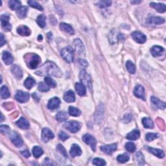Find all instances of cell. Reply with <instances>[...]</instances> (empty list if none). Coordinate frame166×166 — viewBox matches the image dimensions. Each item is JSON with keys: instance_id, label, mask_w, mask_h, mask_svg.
<instances>
[{"instance_id": "cell-51", "label": "cell", "mask_w": 166, "mask_h": 166, "mask_svg": "<svg viewBox=\"0 0 166 166\" xmlns=\"http://www.w3.org/2000/svg\"><path fill=\"white\" fill-rule=\"evenodd\" d=\"M59 138L61 140L66 141L69 138V136H68V134H67L65 132L61 131V132L59 133Z\"/></svg>"}, {"instance_id": "cell-17", "label": "cell", "mask_w": 166, "mask_h": 166, "mask_svg": "<svg viewBox=\"0 0 166 166\" xmlns=\"http://www.w3.org/2000/svg\"><path fill=\"white\" fill-rule=\"evenodd\" d=\"M164 48L159 46H154L151 49V53L154 57L161 56L164 53Z\"/></svg>"}, {"instance_id": "cell-40", "label": "cell", "mask_w": 166, "mask_h": 166, "mask_svg": "<svg viewBox=\"0 0 166 166\" xmlns=\"http://www.w3.org/2000/svg\"><path fill=\"white\" fill-rule=\"evenodd\" d=\"M129 156L127 153H124L123 154H120L118 157H117V160L120 163H124V162H127V161H129Z\"/></svg>"}, {"instance_id": "cell-18", "label": "cell", "mask_w": 166, "mask_h": 166, "mask_svg": "<svg viewBox=\"0 0 166 166\" xmlns=\"http://www.w3.org/2000/svg\"><path fill=\"white\" fill-rule=\"evenodd\" d=\"M60 29L62 31H64V32L66 33L69 34H71V35H73V34H74V29L72 28V27L69 25L68 23H60Z\"/></svg>"}, {"instance_id": "cell-8", "label": "cell", "mask_w": 166, "mask_h": 166, "mask_svg": "<svg viewBox=\"0 0 166 166\" xmlns=\"http://www.w3.org/2000/svg\"><path fill=\"white\" fill-rule=\"evenodd\" d=\"M54 134L52 131L47 128H44V129L42 131V140L44 143L47 142L48 141L53 139L54 138Z\"/></svg>"}, {"instance_id": "cell-27", "label": "cell", "mask_w": 166, "mask_h": 166, "mask_svg": "<svg viewBox=\"0 0 166 166\" xmlns=\"http://www.w3.org/2000/svg\"><path fill=\"white\" fill-rule=\"evenodd\" d=\"M148 150L151 153H152L154 156H156V157H157L160 158H163L165 156L164 152L161 149H155V148H152V147H149Z\"/></svg>"}, {"instance_id": "cell-31", "label": "cell", "mask_w": 166, "mask_h": 166, "mask_svg": "<svg viewBox=\"0 0 166 166\" xmlns=\"http://www.w3.org/2000/svg\"><path fill=\"white\" fill-rule=\"evenodd\" d=\"M9 7L13 10H18L22 5V3L18 0H11V1H9Z\"/></svg>"}, {"instance_id": "cell-30", "label": "cell", "mask_w": 166, "mask_h": 166, "mask_svg": "<svg viewBox=\"0 0 166 166\" xmlns=\"http://www.w3.org/2000/svg\"><path fill=\"white\" fill-rule=\"evenodd\" d=\"M27 11H28V8H27V7H21L18 10H17L16 15L19 18L23 19L26 17Z\"/></svg>"}, {"instance_id": "cell-28", "label": "cell", "mask_w": 166, "mask_h": 166, "mask_svg": "<svg viewBox=\"0 0 166 166\" xmlns=\"http://www.w3.org/2000/svg\"><path fill=\"white\" fill-rule=\"evenodd\" d=\"M140 130L135 129L127 135V138L129 140L134 141L138 139V138H140Z\"/></svg>"}, {"instance_id": "cell-13", "label": "cell", "mask_w": 166, "mask_h": 166, "mask_svg": "<svg viewBox=\"0 0 166 166\" xmlns=\"http://www.w3.org/2000/svg\"><path fill=\"white\" fill-rule=\"evenodd\" d=\"M147 22L150 25H161L165 23V19L162 17L151 16L147 18Z\"/></svg>"}, {"instance_id": "cell-57", "label": "cell", "mask_w": 166, "mask_h": 166, "mask_svg": "<svg viewBox=\"0 0 166 166\" xmlns=\"http://www.w3.org/2000/svg\"><path fill=\"white\" fill-rule=\"evenodd\" d=\"M39 40H42V36L39 35Z\"/></svg>"}, {"instance_id": "cell-15", "label": "cell", "mask_w": 166, "mask_h": 166, "mask_svg": "<svg viewBox=\"0 0 166 166\" xmlns=\"http://www.w3.org/2000/svg\"><path fill=\"white\" fill-rule=\"evenodd\" d=\"M134 95L137 97L138 98L142 99L143 100H145V90L142 86L137 85L134 88Z\"/></svg>"}, {"instance_id": "cell-9", "label": "cell", "mask_w": 166, "mask_h": 166, "mask_svg": "<svg viewBox=\"0 0 166 166\" xmlns=\"http://www.w3.org/2000/svg\"><path fill=\"white\" fill-rule=\"evenodd\" d=\"M10 17L7 15H2L1 16V22L2 29L5 31H10L12 29V26L9 23Z\"/></svg>"}, {"instance_id": "cell-16", "label": "cell", "mask_w": 166, "mask_h": 166, "mask_svg": "<svg viewBox=\"0 0 166 166\" xmlns=\"http://www.w3.org/2000/svg\"><path fill=\"white\" fill-rule=\"evenodd\" d=\"M60 104V99L58 98H53L51 99L47 104V108L50 110H55L59 106Z\"/></svg>"}, {"instance_id": "cell-23", "label": "cell", "mask_w": 166, "mask_h": 166, "mask_svg": "<svg viewBox=\"0 0 166 166\" xmlns=\"http://www.w3.org/2000/svg\"><path fill=\"white\" fill-rule=\"evenodd\" d=\"M16 124H17V126L22 129H27L29 128V123L28 122V121L23 117H20L18 122H16Z\"/></svg>"}, {"instance_id": "cell-24", "label": "cell", "mask_w": 166, "mask_h": 166, "mask_svg": "<svg viewBox=\"0 0 166 166\" xmlns=\"http://www.w3.org/2000/svg\"><path fill=\"white\" fill-rule=\"evenodd\" d=\"M64 101L67 103L74 102L75 101V93L71 90H69L66 92L64 95Z\"/></svg>"}, {"instance_id": "cell-11", "label": "cell", "mask_w": 166, "mask_h": 166, "mask_svg": "<svg viewBox=\"0 0 166 166\" xmlns=\"http://www.w3.org/2000/svg\"><path fill=\"white\" fill-rule=\"evenodd\" d=\"M15 99L20 103H25L28 101L29 99V94L27 92L18 90L15 95Z\"/></svg>"}, {"instance_id": "cell-10", "label": "cell", "mask_w": 166, "mask_h": 166, "mask_svg": "<svg viewBox=\"0 0 166 166\" xmlns=\"http://www.w3.org/2000/svg\"><path fill=\"white\" fill-rule=\"evenodd\" d=\"M132 38L135 42L139 44H143L147 40L146 36L142 33L139 32V31H134V32H133L132 33Z\"/></svg>"}, {"instance_id": "cell-45", "label": "cell", "mask_w": 166, "mask_h": 166, "mask_svg": "<svg viewBox=\"0 0 166 166\" xmlns=\"http://www.w3.org/2000/svg\"><path fill=\"white\" fill-rule=\"evenodd\" d=\"M136 159L138 162V163L140 165H142L144 164L145 163V160H144V157L143 155L142 154V153H137L136 155Z\"/></svg>"}, {"instance_id": "cell-29", "label": "cell", "mask_w": 166, "mask_h": 166, "mask_svg": "<svg viewBox=\"0 0 166 166\" xmlns=\"http://www.w3.org/2000/svg\"><path fill=\"white\" fill-rule=\"evenodd\" d=\"M151 100L152 103H153L155 106H157L158 108L164 110L165 108V103L164 102L161 101L160 100H159L158 98H155V97H151Z\"/></svg>"}, {"instance_id": "cell-42", "label": "cell", "mask_w": 166, "mask_h": 166, "mask_svg": "<svg viewBox=\"0 0 166 166\" xmlns=\"http://www.w3.org/2000/svg\"><path fill=\"white\" fill-rule=\"evenodd\" d=\"M50 86H47L46 83L40 82L39 84V86H38V88H39V91L42 92H48L50 90Z\"/></svg>"}, {"instance_id": "cell-38", "label": "cell", "mask_w": 166, "mask_h": 166, "mask_svg": "<svg viewBox=\"0 0 166 166\" xmlns=\"http://www.w3.org/2000/svg\"><path fill=\"white\" fill-rule=\"evenodd\" d=\"M10 95L8 88L6 86H3L1 88V98L2 99H7Z\"/></svg>"}, {"instance_id": "cell-33", "label": "cell", "mask_w": 166, "mask_h": 166, "mask_svg": "<svg viewBox=\"0 0 166 166\" xmlns=\"http://www.w3.org/2000/svg\"><path fill=\"white\" fill-rule=\"evenodd\" d=\"M56 118L58 121V122H65V121H66L68 118V114L66 112L60 111L57 114Z\"/></svg>"}, {"instance_id": "cell-37", "label": "cell", "mask_w": 166, "mask_h": 166, "mask_svg": "<svg viewBox=\"0 0 166 166\" xmlns=\"http://www.w3.org/2000/svg\"><path fill=\"white\" fill-rule=\"evenodd\" d=\"M35 84V81L34 80V79L32 77H28L26 79V80L24 82V86L27 89L32 88L33 86Z\"/></svg>"}, {"instance_id": "cell-2", "label": "cell", "mask_w": 166, "mask_h": 166, "mask_svg": "<svg viewBox=\"0 0 166 166\" xmlns=\"http://www.w3.org/2000/svg\"><path fill=\"white\" fill-rule=\"evenodd\" d=\"M25 59H26V63L28 66V67L30 69H36L40 64L41 61L40 57L36 54H27L25 56Z\"/></svg>"}, {"instance_id": "cell-54", "label": "cell", "mask_w": 166, "mask_h": 166, "mask_svg": "<svg viewBox=\"0 0 166 166\" xmlns=\"http://www.w3.org/2000/svg\"><path fill=\"white\" fill-rule=\"evenodd\" d=\"M21 154H22L24 157L25 158H29L30 157V153L29 152V151L27 150H24L23 151L21 152Z\"/></svg>"}, {"instance_id": "cell-22", "label": "cell", "mask_w": 166, "mask_h": 166, "mask_svg": "<svg viewBox=\"0 0 166 166\" xmlns=\"http://www.w3.org/2000/svg\"><path fill=\"white\" fill-rule=\"evenodd\" d=\"M2 59L3 62H4V63L7 65L11 64L14 60V58L12 56V55L10 53H9L8 51L3 52L2 55Z\"/></svg>"}, {"instance_id": "cell-6", "label": "cell", "mask_w": 166, "mask_h": 166, "mask_svg": "<svg viewBox=\"0 0 166 166\" xmlns=\"http://www.w3.org/2000/svg\"><path fill=\"white\" fill-rule=\"evenodd\" d=\"M10 139L12 143L17 147H21L23 144V141L22 138L18 134L15 132H12L10 133Z\"/></svg>"}, {"instance_id": "cell-52", "label": "cell", "mask_w": 166, "mask_h": 166, "mask_svg": "<svg viewBox=\"0 0 166 166\" xmlns=\"http://www.w3.org/2000/svg\"><path fill=\"white\" fill-rule=\"evenodd\" d=\"M132 119V116H131V114H127L126 115H124V118H123V121L125 123H128Z\"/></svg>"}, {"instance_id": "cell-1", "label": "cell", "mask_w": 166, "mask_h": 166, "mask_svg": "<svg viewBox=\"0 0 166 166\" xmlns=\"http://www.w3.org/2000/svg\"><path fill=\"white\" fill-rule=\"evenodd\" d=\"M36 74L40 76H53L56 77H62V71L54 62L47 61L45 62L36 71Z\"/></svg>"}, {"instance_id": "cell-14", "label": "cell", "mask_w": 166, "mask_h": 166, "mask_svg": "<svg viewBox=\"0 0 166 166\" xmlns=\"http://www.w3.org/2000/svg\"><path fill=\"white\" fill-rule=\"evenodd\" d=\"M117 145L116 143L103 145V146L101 147V150L107 154H111L117 149Z\"/></svg>"}, {"instance_id": "cell-25", "label": "cell", "mask_w": 166, "mask_h": 166, "mask_svg": "<svg viewBox=\"0 0 166 166\" xmlns=\"http://www.w3.org/2000/svg\"><path fill=\"white\" fill-rule=\"evenodd\" d=\"M11 71L14 76H15L17 79H18V80L22 78L23 77L22 71L21 70V69L18 66H13L11 68Z\"/></svg>"}, {"instance_id": "cell-35", "label": "cell", "mask_w": 166, "mask_h": 166, "mask_svg": "<svg viewBox=\"0 0 166 166\" xmlns=\"http://www.w3.org/2000/svg\"><path fill=\"white\" fill-rule=\"evenodd\" d=\"M81 114V110L75 108V107L74 106H70L69 107V114L71 116H74V117H77L80 116Z\"/></svg>"}, {"instance_id": "cell-58", "label": "cell", "mask_w": 166, "mask_h": 166, "mask_svg": "<svg viewBox=\"0 0 166 166\" xmlns=\"http://www.w3.org/2000/svg\"><path fill=\"white\" fill-rule=\"evenodd\" d=\"M3 114H1V122H3Z\"/></svg>"}, {"instance_id": "cell-39", "label": "cell", "mask_w": 166, "mask_h": 166, "mask_svg": "<svg viewBox=\"0 0 166 166\" xmlns=\"http://www.w3.org/2000/svg\"><path fill=\"white\" fill-rule=\"evenodd\" d=\"M126 68L127 71L131 74H134L136 72V66L131 61H127L126 62Z\"/></svg>"}, {"instance_id": "cell-47", "label": "cell", "mask_w": 166, "mask_h": 166, "mask_svg": "<svg viewBox=\"0 0 166 166\" xmlns=\"http://www.w3.org/2000/svg\"><path fill=\"white\" fill-rule=\"evenodd\" d=\"M57 150L58 152H59L61 154H62V156H64L65 157H68V153L66 152V149L62 146L61 144H58L57 145Z\"/></svg>"}, {"instance_id": "cell-56", "label": "cell", "mask_w": 166, "mask_h": 166, "mask_svg": "<svg viewBox=\"0 0 166 166\" xmlns=\"http://www.w3.org/2000/svg\"><path fill=\"white\" fill-rule=\"evenodd\" d=\"M141 1H131V3H134V4H136V3H140Z\"/></svg>"}, {"instance_id": "cell-55", "label": "cell", "mask_w": 166, "mask_h": 166, "mask_svg": "<svg viewBox=\"0 0 166 166\" xmlns=\"http://www.w3.org/2000/svg\"><path fill=\"white\" fill-rule=\"evenodd\" d=\"M0 42H1V45H0L1 47H2L3 45H4L6 43L5 40H4V37H3V34H1V40H0Z\"/></svg>"}, {"instance_id": "cell-12", "label": "cell", "mask_w": 166, "mask_h": 166, "mask_svg": "<svg viewBox=\"0 0 166 166\" xmlns=\"http://www.w3.org/2000/svg\"><path fill=\"white\" fill-rule=\"evenodd\" d=\"M74 47L75 50L79 55H83L85 53L84 46L81 40L75 39L74 42Z\"/></svg>"}, {"instance_id": "cell-41", "label": "cell", "mask_w": 166, "mask_h": 166, "mask_svg": "<svg viewBox=\"0 0 166 166\" xmlns=\"http://www.w3.org/2000/svg\"><path fill=\"white\" fill-rule=\"evenodd\" d=\"M44 81H45V83H46V84L47 86H49L50 87H52V88L56 87L57 83H56V82H55L52 78L49 77H45V79H44Z\"/></svg>"}, {"instance_id": "cell-26", "label": "cell", "mask_w": 166, "mask_h": 166, "mask_svg": "<svg viewBox=\"0 0 166 166\" xmlns=\"http://www.w3.org/2000/svg\"><path fill=\"white\" fill-rule=\"evenodd\" d=\"M75 89L77 91V93L81 96H84L85 95L86 93V89L85 86L82 84V83L80 82H77L75 84Z\"/></svg>"}, {"instance_id": "cell-36", "label": "cell", "mask_w": 166, "mask_h": 166, "mask_svg": "<svg viewBox=\"0 0 166 166\" xmlns=\"http://www.w3.org/2000/svg\"><path fill=\"white\" fill-rule=\"evenodd\" d=\"M43 153H44V151L42 150V149L40 147L35 146L33 147V154L35 158H39L40 156H42V154H43Z\"/></svg>"}, {"instance_id": "cell-46", "label": "cell", "mask_w": 166, "mask_h": 166, "mask_svg": "<svg viewBox=\"0 0 166 166\" xmlns=\"http://www.w3.org/2000/svg\"><path fill=\"white\" fill-rule=\"evenodd\" d=\"M112 4L111 1H105V0H103V1H100L98 3V5L100 8H105L110 7Z\"/></svg>"}, {"instance_id": "cell-49", "label": "cell", "mask_w": 166, "mask_h": 166, "mask_svg": "<svg viewBox=\"0 0 166 166\" xmlns=\"http://www.w3.org/2000/svg\"><path fill=\"white\" fill-rule=\"evenodd\" d=\"M159 135L158 134H155V133H148L146 135V140L148 141H153L156 138H158Z\"/></svg>"}, {"instance_id": "cell-44", "label": "cell", "mask_w": 166, "mask_h": 166, "mask_svg": "<svg viewBox=\"0 0 166 166\" xmlns=\"http://www.w3.org/2000/svg\"><path fill=\"white\" fill-rule=\"evenodd\" d=\"M29 5L32 7L36 9L39 10H43V7H42V5H40L39 3L35 1H33V0H31V1H28Z\"/></svg>"}, {"instance_id": "cell-43", "label": "cell", "mask_w": 166, "mask_h": 166, "mask_svg": "<svg viewBox=\"0 0 166 166\" xmlns=\"http://www.w3.org/2000/svg\"><path fill=\"white\" fill-rule=\"evenodd\" d=\"M125 149L127 151L130 152V153H134L136 149V147L134 143L128 142L125 145Z\"/></svg>"}, {"instance_id": "cell-19", "label": "cell", "mask_w": 166, "mask_h": 166, "mask_svg": "<svg viewBox=\"0 0 166 166\" xmlns=\"http://www.w3.org/2000/svg\"><path fill=\"white\" fill-rule=\"evenodd\" d=\"M70 153L72 157H75L80 156L82 154V151L78 145L74 144L71 147Z\"/></svg>"}, {"instance_id": "cell-4", "label": "cell", "mask_w": 166, "mask_h": 166, "mask_svg": "<svg viewBox=\"0 0 166 166\" xmlns=\"http://www.w3.org/2000/svg\"><path fill=\"white\" fill-rule=\"evenodd\" d=\"M79 77H80L81 81L82 82V84H84L85 86L87 87L90 90H92V79L90 75L87 74L85 70H82L79 75Z\"/></svg>"}, {"instance_id": "cell-21", "label": "cell", "mask_w": 166, "mask_h": 166, "mask_svg": "<svg viewBox=\"0 0 166 166\" xmlns=\"http://www.w3.org/2000/svg\"><path fill=\"white\" fill-rule=\"evenodd\" d=\"M150 5L151 7L154 8V9H156V10H157V12L160 13L165 12L166 10L165 5L163 4V3H157L152 2L150 3Z\"/></svg>"}, {"instance_id": "cell-50", "label": "cell", "mask_w": 166, "mask_h": 166, "mask_svg": "<svg viewBox=\"0 0 166 166\" xmlns=\"http://www.w3.org/2000/svg\"><path fill=\"white\" fill-rule=\"evenodd\" d=\"M0 130L2 134H8L10 132V128L7 125H3L1 124V127H0Z\"/></svg>"}, {"instance_id": "cell-7", "label": "cell", "mask_w": 166, "mask_h": 166, "mask_svg": "<svg viewBox=\"0 0 166 166\" xmlns=\"http://www.w3.org/2000/svg\"><path fill=\"white\" fill-rule=\"evenodd\" d=\"M82 140L84 141V142L90 145L93 151L95 150V147L97 144V141L95 140V138L92 136L90 134H85L82 136Z\"/></svg>"}, {"instance_id": "cell-20", "label": "cell", "mask_w": 166, "mask_h": 166, "mask_svg": "<svg viewBox=\"0 0 166 166\" xmlns=\"http://www.w3.org/2000/svg\"><path fill=\"white\" fill-rule=\"evenodd\" d=\"M17 32L21 36H29L31 34V30L29 29V27L25 25H22L18 27L17 28Z\"/></svg>"}, {"instance_id": "cell-32", "label": "cell", "mask_w": 166, "mask_h": 166, "mask_svg": "<svg viewBox=\"0 0 166 166\" xmlns=\"http://www.w3.org/2000/svg\"><path fill=\"white\" fill-rule=\"evenodd\" d=\"M142 123L144 127L147 128V129H153L154 127L153 122L149 117H144L142 119Z\"/></svg>"}, {"instance_id": "cell-48", "label": "cell", "mask_w": 166, "mask_h": 166, "mask_svg": "<svg viewBox=\"0 0 166 166\" xmlns=\"http://www.w3.org/2000/svg\"><path fill=\"white\" fill-rule=\"evenodd\" d=\"M93 164L95 165H99V166H103L106 165L105 161L103 160L101 158H94L93 160Z\"/></svg>"}, {"instance_id": "cell-34", "label": "cell", "mask_w": 166, "mask_h": 166, "mask_svg": "<svg viewBox=\"0 0 166 166\" xmlns=\"http://www.w3.org/2000/svg\"><path fill=\"white\" fill-rule=\"evenodd\" d=\"M36 22L38 23V25H39L40 27L44 28L46 25V16H45L44 15H39L36 19Z\"/></svg>"}, {"instance_id": "cell-5", "label": "cell", "mask_w": 166, "mask_h": 166, "mask_svg": "<svg viewBox=\"0 0 166 166\" xmlns=\"http://www.w3.org/2000/svg\"><path fill=\"white\" fill-rule=\"evenodd\" d=\"M64 127L72 133H77L81 129V124L76 121H70L65 123Z\"/></svg>"}, {"instance_id": "cell-53", "label": "cell", "mask_w": 166, "mask_h": 166, "mask_svg": "<svg viewBox=\"0 0 166 166\" xmlns=\"http://www.w3.org/2000/svg\"><path fill=\"white\" fill-rule=\"evenodd\" d=\"M79 64L81 65V66L82 67H87L88 66V62H86L85 60L83 59H79Z\"/></svg>"}, {"instance_id": "cell-3", "label": "cell", "mask_w": 166, "mask_h": 166, "mask_svg": "<svg viewBox=\"0 0 166 166\" xmlns=\"http://www.w3.org/2000/svg\"><path fill=\"white\" fill-rule=\"evenodd\" d=\"M61 56L64 58L65 61L68 63H71L74 61V51L73 48L71 47H66L61 51Z\"/></svg>"}]
</instances>
